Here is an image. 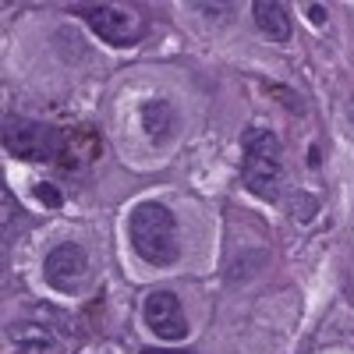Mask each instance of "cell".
<instances>
[{
	"mask_svg": "<svg viewBox=\"0 0 354 354\" xmlns=\"http://www.w3.org/2000/svg\"><path fill=\"white\" fill-rule=\"evenodd\" d=\"M128 238L131 248L138 252L142 262L149 266H170L181 255V241H177V220L163 202H142L128 220Z\"/></svg>",
	"mask_w": 354,
	"mask_h": 354,
	"instance_id": "6da1fadb",
	"label": "cell"
},
{
	"mask_svg": "<svg viewBox=\"0 0 354 354\" xmlns=\"http://www.w3.org/2000/svg\"><path fill=\"white\" fill-rule=\"evenodd\" d=\"M241 145H245V160H241L245 188L255 198L273 202L280 195V185H283V149H280V138L270 128H248Z\"/></svg>",
	"mask_w": 354,
	"mask_h": 354,
	"instance_id": "7a4b0ae2",
	"label": "cell"
},
{
	"mask_svg": "<svg viewBox=\"0 0 354 354\" xmlns=\"http://www.w3.org/2000/svg\"><path fill=\"white\" fill-rule=\"evenodd\" d=\"M4 149L15 160H57V153H61V131L43 121H28V117H8Z\"/></svg>",
	"mask_w": 354,
	"mask_h": 354,
	"instance_id": "3957f363",
	"label": "cell"
},
{
	"mask_svg": "<svg viewBox=\"0 0 354 354\" xmlns=\"http://www.w3.org/2000/svg\"><path fill=\"white\" fill-rule=\"evenodd\" d=\"M82 18L88 28L106 39L110 46H135L145 36V18L131 8H117V4H96V8H82Z\"/></svg>",
	"mask_w": 354,
	"mask_h": 354,
	"instance_id": "277c9868",
	"label": "cell"
},
{
	"mask_svg": "<svg viewBox=\"0 0 354 354\" xmlns=\"http://www.w3.org/2000/svg\"><path fill=\"white\" fill-rule=\"evenodd\" d=\"M145 326H149L160 340H185L188 337V319L181 312V301L170 290H153L145 298Z\"/></svg>",
	"mask_w": 354,
	"mask_h": 354,
	"instance_id": "5b68a950",
	"label": "cell"
},
{
	"mask_svg": "<svg viewBox=\"0 0 354 354\" xmlns=\"http://www.w3.org/2000/svg\"><path fill=\"white\" fill-rule=\"evenodd\" d=\"M43 273H46V283L50 287L75 290L85 280V273H88V255H85L82 245H71V241L68 245H57L46 255V262H43Z\"/></svg>",
	"mask_w": 354,
	"mask_h": 354,
	"instance_id": "8992f818",
	"label": "cell"
},
{
	"mask_svg": "<svg viewBox=\"0 0 354 354\" xmlns=\"http://www.w3.org/2000/svg\"><path fill=\"white\" fill-rule=\"evenodd\" d=\"M100 156H103V135L93 124H75V128L61 131V153H57V163H61L64 170H85Z\"/></svg>",
	"mask_w": 354,
	"mask_h": 354,
	"instance_id": "52a82bcc",
	"label": "cell"
},
{
	"mask_svg": "<svg viewBox=\"0 0 354 354\" xmlns=\"http://www.w3.org/2000/svg\"><path fill=\"white\" fill-rule=\"evenodd\" d=\"M8 337L18 354H64V340L46 322H11Z\"/></svg>",
	"mask_w": 354,
	"mask_h": 354,
	"instance_id": "ba28073f",
	"label": "cell"
},
{
	"mask_svg": "<svg viewBox=\"0 0 354 354\" xmlns=\"http://www.w3.org/2000/svg\"><path fill=\"white\" fill-rule=\"evenodd\" d=\"M252 15H255V25L273 43H290V15H287V4H280V0H255Z\"/></svg>",
	"mask_w": 354,
	"mask_h": 354,
	"instance_id": "9c48e42d",
	"label": "cell"
},
{
	"mask_svg": "<svg viewBox=\"0 0 354 354\" xmlns=\"http://www.w3.org/2000/svg\"><path fill=\"white\" fill-rule=\"evenodd\" d=\"M174 128V106L167 100H149L142 106V131L149 142H163Z\"/></svg>",
	"mask_w": 354,
	"mask_h": 354,
	"instance_id": "30bf717a",
	"label": "cell"
},
{
	"mask_svg": "<svg viewBox=\"0 0 354 354\" xmlns=\"http://www.w3.org/2000/svg\"><path fill=\"white\" fill-rule=\"evenodd\" d=\"M290 209H294V220H312V216L319 213V202L298 192V195L290 198Z\"/></svg>",
	"mask_w": 354,
	"mask_h": 354,
	"instance_id": "8fae6325",
	"label": "cell"
},
{
	"mask_svg": "<svg viewBox=\"0 0 354 354\" xmlns=\"http://www.w3.org/2000/svg\"><path fill=\"white\" fill-rule=\"evenodd\" d=\"M36 198L46 205V209H61V205H64V195L57 192L53 185H36Z\"/></svg>",
	"mask_w": 354,
	"mask_h": 354,
	"instance_id": "7c38bea8",
	"label": "cell"
},
{
	"mask_svg": "<svg viewBox=\"0 0 354 354\" xmlns=\"http://www.w3.org/2000/svg\"><path fill=\"white\" fill-rule=\"evenodd\" d=\"M138 354H195V351H170V347H142Z\"/></svg>",
	"mask_w": 354,
	"mask_h": 354,
	"instance_id": "4fadbf2b",
	"label": "cell"
},
{
	"mask_svg": "<svg viewBox=\"0 0 354 354\" xmlns=\"http://www.w3.org/2000/svg\"><path fill=\"white\" fill-rule=\"evenodd\" d=\"M308 18H312L315 25H322V21H326V8H319V4H312V8H308Z\"/></svg>",
	"mask_w": 354,
	"mask_h": 354,
	"instance_id": "5bb4252c",
	"label": "cell"
},
{
	"mask_svg": "<svg viewBox=\"0 0 354 354\" xmlns=\"http://www.w3.org/2000/svg\"><path fill=\"white\" fill-rule=\"evenodd\" d=\"M347 113H351V121H354V100H351V106H347Z\"/></svg>",
	"mask_w": 354,
	"mask_h": 354,
	"instance_id": "9a60e30c",
	"label": "cell"
}]
</instances>
